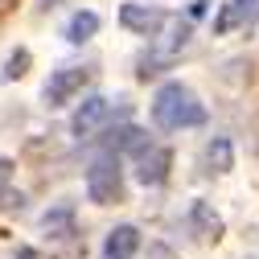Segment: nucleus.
<instances>
[{"mask_svg": "<svg viewBox=\"0 0 259 259\" xmlns=\"http://www.w3.org/2000/svg\"><path fill=\"white\" fill-rule=\"evenodd\" d=\"M91 82V70L87 66H62V70H54L50 74V82H46V103L50 107H66V103H74L78 95H82V87Z\"/></svg>", "mask_w": 259, "mask_h": 259, "instance_id": "3", "label": "nucleus"}, {"mask_svg": "<svg viewBox=\"0 0 259 259\" xmlns=\"http://www.w3.org/2000/svg\"><path fill=\"white\" fill-rule=\"evenodd\" d=\"M259 21V0H226V5L218 9L214 17V33L226 37V33H235V29H247Z\"/></svg>", "mask_w": 259, "mask_h": 259, "instance_id": "7", "label": "nucleus"}, {"mask_svg": "<svg viewBox=\"0 0 259 259\" xmlns=\"http://www.w3.org/2000/svg\"><path fill=\"white\" fill-rule=\"evenodd\" d=\"M58 5H66V0H41V9H58Z\"/></svg>", "mask_w": 259, "mask_h": 259, "instance_id": "17", "label": "nucleus"}, {"mask_svg": "<svg viewBox=\"0 0 259 259\" xmlns=\"http://www.w3.org/2000/svg\"><path fill=\"white\" fill-rule=\"evenodd\" d=\"M9 173H13V160H0V198H5V189H9Z\"/></svg>", "mask_w": 259, "mask_h": 259, "instance_id": "16", "label": "nucleus"}, {"mask_svg": "<svg viewBox=\"0 0 259 259\" xmlns=\"http://www.w3.org/2000/svg\"><path fill=\"white\" fill-rule=\"evenodd\" d=\"M173 169V152L165 144H144L136 152V181L140 185H165Z\"/></svg>", "mask_w": 259, "mask_h": 259, "instance_id": "5", "label": "nucleus"}, {"mask_svg": "<svg viewBox=\"0 0 259 259\" xmlns=\"http://www.w3.org/2000/svg\"><path fill=\"white\" fill-rule=\"evenodd\" d=\"M87 198H91L95 206H115V202H123V165H119V152H103V156L87 169Z\"/></svg>", "mask_w": 259, "mask_h": 259, "instance_id": "2", "label": "nucleus"}, {"mask_svg": "<svg viewBox=\"0 0 259 259\" xmlns=\"http://www.w3.org/2000/svg\"><path fill=\"white\" fill-rule=\"evenodd\" d=\"M173 58H177V54L152 46L148 54H140V58H136V78H144V82H148V78H156V74H165V70L173 66Z\"/></svg>", "mask_w": 259, "mask_h": 259, "instance_id": "12", "label": "nucleus"}, {"mask_svg": "<svg viewBox=\"0 0 259 259\" xmlns=\"http://www.w3.org/2000/svg\"><path fill=\"white\" fill-rule=\"evenodd\" d=\"M95 33H99V13H74L70 21H66V41L70 46H82V41H91Z\"/></svg>", "mask_w": 259, "mask_h": 259, "instance_id": "13", "label": "nucleus"}, {"mask_svg": "<svg viewBox=\"0 0 259 259\" xmlns=\"http://www.w3.org/2000/svg\"><path fill=\"white\" fill-rule=\"evenodd\" d=\"M95 144H99L103 152H140L144 144H148V136L140 132L136 123H119V127H111V132H103V136H95Z\"/></svg>", "mask_w": 259, "mask_h": 259, "instance_id": "8", "label": "nucleus"}, {"mask_svg": "<svg viewBox=\"0 0 259 259\" xmlns=\"http://www.w3.org/2000/svg\"><path fill=\"white\" fill-rule=\"evenodd\" d=\"M111 119V99H103V95H87V99L78 103L74 119H70V132L78 140H95V132Z\"/></svg>", "mask_w": 259, "mask_h": 259, "instance_id": "4", "label": "nucleus"}, {"mask_svg": "<svg viewBox=\"0 0 259 259\" xmlns=\"http://www.w3.org/2000/svg\"><path fill=\"white\" fill-rule=\"evenodd\" d=\"M152 119L165 132H189V127L206 123V107L185 82H165L152 99Z\"/></svg>", "mask_w": 259, "mask_h": 259, "instance_id": "1", "label": "nucleus"}, {"mask_svg": "<svg viewBox=\"0 0 259 259\" xmlns=\"http://www.w3.org/2000/svg\"><path fill=\"white\" fill-rule=\"evenodd\" d=\"M25 66H29V50L13 54V58H9V66H5V74H0V78H21V74H25Z\"/></svg>", "mask_w": 259, "mask_h": 259, "instance_id": "15", "label": "nucleus"}, {"mask_svg": "<svg viewBox=\"0 0 259 259\" xmlns=\"http://www.w3.org/2000/svg\"><path fill=\"white\" fill-rule=\"evenodd\" d=\"M119 25L140 33V37H156L169 25V13L156 9V5H119Z\"/></svg>", "mask_w": 259, "mask_h": 259, "instance_id": "6", "label": "nucleus"}, {"mask_svg": "<svg viewBox=\"0 0 259 259\" xmlns=\"http://www.w3.org/2000/svg\"><path fill=\"white\" fill-rule=\"evenodd\" d=\"M185 222H189V231L198 235V239H222V218H218V210L210 206V202H193L189 206V214H185Z\"/></svg>", "mask_w": 259, "mask_h": 259, "instance_id": "11", "label": "nucleus"}, {"mask_svg": "<svg viewBox=\"0 0 259 259\" xmlns=\"http://www.w3.org/2000/svg\"><path fill=\"white\" fill-rule=\"evenodd\" d=\"M41 226H46V235H54V239H70L74 235V210L70 206H58V210H50L41 218Z\"/></svg>", "mask_w": 259, "mask_h": 259, "instance_id": "14", "label": "nucleus"}, {"mask_svg": "<svg viewBox=\"0 0 259 259\" xmlns=\"http://www.w3.org/2000/svg\"><path fill=\"white\" fill-rule=\"evenodd\" d=\"M231 169H235V148H231V140H226V136L206 140V148H202V173H206V177H222V173H231Z\"/></svg>", "mask_w": 259, "mask_h": 259, "instance_id": "10", "label": "nucleus"}, {"mask_svg": "<svg viewBox=\"0 0 259 259\" xmlns=\"http://www.w3.org/2000/svg\"><path fill=\"white\" fill-rule=\"evenodd\" d=\"M136 251H140V231L132 222H123V226H115V231H107L99 259H132Z\"/></svg>", "mask_w": 259, "mask_h": 259, "instance_id": "9", "label": "nucleus"}]
</instances>
